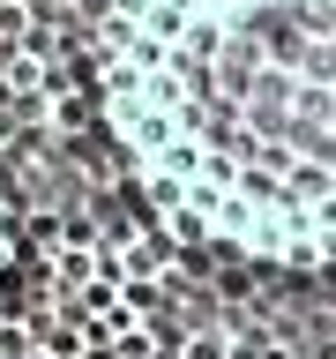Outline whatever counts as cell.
<instances>
[{
  "label": "cell",
  "instance_id": "cell-2",
  "mask_svg": "<svg viewBox=\"0 0 336 359\" xmlns=\"http://www.w3.org/2000/svg\"><path fill=\"white\" fill-rule=\"evenodd\" d=\"M15 359H120V352H90V344H75V337H38V344H22Z\"/></svg>",
  "mask_w": 336,
  "mask_h": 359
},
{
  "label": "cell",
  "instance_id": "cell-3",
  "mask_svg": "<svg viewBox=\"0 0 336 359\" xmlns=\"http://www.w3.org/2000/svg\"><path fill=\"white\" fill-rule=\"evenodd\" d=\"M15 255H22V224H15V202H8V187H0V285H8Z\"/></svg>",
  "mask_w": 336,
  "mask_h": 359
},
{
  "label": "cell",
  "instance_id": "cell-1",
  "mask_svg": "<svg viewBox=\"0 0 336 359\" xmlns=\"http://www.w3.org/2000/svg\"><path fill=\"white\" fill-rule=\"evenodd\" d=\"M97 105L179 240L336 269V0H105Z\"/></svg>",
  "mask_w": 336,
  "mask_h": 359
}]
</instances>
